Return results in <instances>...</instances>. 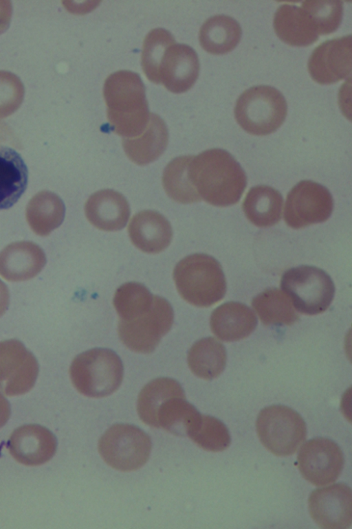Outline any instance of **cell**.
<instances>
[{
    "label": "cell",
    "mask_w": 352,
    "mask_h": 529,
    "mask_svg": "<svg viewBox=\"0 0 352 529\" xmlns=\"http://www.w3.org/2000/svg\"><path fill=\"white\" fill-rule=\"evenodd\" d=\"M188 173L200 198L214 206L236 203L247 185L240 164L223 149H209L193 156Z\"/></svg>",
    "instance_id": "6da1fadb"
},
{
    "label": "cell",
    "mask_w": 352,
    "mask_h": 529,
    "mask_svg": "<svg viewBox=\"0 0 352 529\" xmlns=\"http://www.w3.org/2000/svg\"><path fill=\"white\" fill-rule=\"evenodd\" d=\"M103 94L107 118L116 134L132 138L143 133L151 113L144 85L137 73L121 70L111 74L104 82Z\"/></svg>",
    "instance_id": "7a4b0ae2"
},
{
    "label": "cell",
    "mask_w": 352,
    "mask_h": 529,
    "mask_svg": "<svg viewBox=\"0 0 352 529\" xmlns=\"http://www.w3.org/2000/svg\"><path fill=\"white\" fill-rule=\"evenodd\" d=\"M180 295L188 303L207 307L220 301L226 292V281L219 262L204 254L181 260L173 271Z\"/></svg>",
    "instance_id": "3957f363"
},
{
    "label": "cell",
    "mask_w": 352,
    "mask_h": 529,
    "mask_svg": "<svg viewBox=\"0 0 352 529\" xmlns=\"http://www.w3.org/2000/svg\"><path fill=\"white\" fill-rule=\"evenodd\" d=\"M123 371L122 361L115 352L107 348H94L74 358L69 374L74 386L80 393L100 398L118 389Z\"/></svg>",
    "instance_id": "277c9868"
},
{
    "label": "cell",
    "mask_w": 352,
    "mask_h": 529,
    "mask_svg": "<svg viewBox=\"0 0 352 529\" xmlns=\"http://www.w3.org/2000/svg\"><path fill=\"white\" fill-rule=\"evenodd\" d=\"M287 112V105L283 94L267 85L246 89L237 99L234 107L238 124L254 135H266L276 131L283 123Z\"/></svg>",
    "instance_id": "5b68a950"
},
{
    "label": "cell",
    "mask_w": 352,
    "mask_h": 529,
    "mask_svg": "<svg viewBox=\"0 0 352 529\" xmlns=\"http://www.w3.org/2000/svg\"><path fill=\"white\" fill-rule=\"evenodd\" d=\"M280 286L294 307L306 315H316L326 311L335 293L330 276L313 266L303 265L287 270L282 276Z\"/></svg>",
    "instance_id": "8992f818"
},
{
    "label": "cell",
    "mask_w": 352,
    "mask_h": 529,
    "mask_svg": "<svg viewBox=\"0 0 352 529\" xmlns=\"http://www.w3.org/2000/svg\"><path fill=\"white\" fill-rule=\"evenodd\" d=\"M256 431L263 445L278 456L294 454L305 442V423L294 409L284 405L263 409L256 419Z\"/></svg>",
    "instance_id": "52a82bcc"
},
{
    "label": "cell",
    "mask_w": 352,
    "mask_h": 529,
    "mask_svg": "<svg viewBox=\"0 0 352 529\" xmlns=\"http://www.w3.org/2000/svg\"><path fill=\"white\" fill-rule=\"evenodd\" d=\"M151 450L150 437L138 427L129 424L112 425L98 442V451L104 462L122 471L142 467L147 462Z\"/></svg>",
    "instance_id": "ba28073f"
},
{
    "label": "cell",
    "mask_w": 352,
    "mask_h": 529,
    "mask_svg": "<svg viewBox=\"0 0 352 529\" xmlns=\"http://www.w3.org/2000/svg\"><path fill=\"white\" fill-rule=\"evenodd\" d=\"M174 313L164 297L154 295L151 307L136 317L118 324V335L130 350L141 353L152 352L162 337L171 328Z\"/></svg>",
    "instance_id": "9c48e42d"
},
{
    "label": "cell",
    "mask_w": 352,
    "mask_h": 529,
    "mask_svg": "<svg viewBox=\"0 0 352 529\" xmlns=\"http://www.w3.org/2000/svg\"><path fill=\"white\" fill-rule=\"evenodd\" d=\"M333 209V197L324 186L309 180L301 181L287 194L284 220L294 229L326 221Z\"/></svg>",
    "instance_id": "30bf717a"
},
{
    "label": "cell",
    "mask_w": 352,
    "mask_h": 529,
    "mask_svg": "<svg viewBox=\"0 0 352 529\" xmlns=\"http://www.w3.org/2000/svg\"><path fill=\"white\" fill-rule=\"evenodd\" d=\"M38 374V363L33 354L19 340L0 341V391L7 396L29 392Z\"/></svg>",
    "instance_id": "8fae6325"
},
{
    "label": "cell",
    "mask_w": 352,
    "mask_h": 529,
    "mask_svg": "<svg viewBox=\"0 0 352 529\" xmlns=\"http://www.w3.org/2000/svg\"><path fill=\"white\" fill-rule=\"evenodd\" d=\"M298 466L306 480L315 486H326L339 477L344 466V456L335 442L316 438L300 446Z\"/></svg>",
    "instance_id": "7c38bea8"
},
{
    "label": "cell",
    "mask_w": 352,
    "mask_h": 529,
    "mask_svg": "<svg viewBox=\"0 0 352 529\" xmlns=\"http://www.w3.org/2000/svg\"><path fill=\"white\" fill-rule=\"evenodd\" d=\"M314 521L322 528H348L352 523V493L345 484L318 488L309 498Z\"/></svg>",
    "instance_id": "4fadbf2b"
},
{
    "label": "cell",
    "mask_w": 352,
    "mask_h": 529,
    "mask_svg": "<svg viewBox=\"0 0 352 529\" xmlns=\"http://www.w3.org/2000/svg\"><path fill=\"white\" fill-rule=\"evenodd\" d=\"M351 63L349 34L326 41L316 47L309 57L308 69L314 81L329 85L350 76Z\"/></svg>",
    "instance_id": "5bb4252c"
},
{
    "label": "cell",
    "mask_w": 352,
    "mask_h": 529,
    "mask_svg": "<svg viewBox=\"0 0 352 529\" xmlns=\"http://www.w3.org/2000/svg\"><path fill=\"white\" fill-rule=\"evenodd\" d=\"M12 457L19 463L36 466L48 462L56 450V439L47 428L25 425L16 429L8 442Z\"/></svg>",
    "instance_id": "9a60e30c"
},
{
    "label": "cell",
    "mask_w": 352,
    "mask_h": 529,
    "mask_svg": "<svg viewBox=\"0 0 352 529\" xmlns=\"http://www.w3.org/2000/svg\"><path fill=\"white\" fill-rule=\"evenodd\" d=\"M199 63L197 53L190 46L174 43L168 47L160 71V83L173 93L190 89L198 78Z\"/></svg>",
    "instance_id": "2e32d148"
},
{
    "label": "cell",
    "mask_w": 352,
    "mask_h": 529,
    "mask_svg": "<svg viewBox=\"0 0 352 529\" xmlns=\"http://www.w3.org/2000/svg\"><path fill=\"white\" fill-rule=\"evenodd\" d=\"M133 244L140 250L157 254L170 243L173 232L170 223L161 214L144 210L135 214L128 226Z\"/></svg>",
    "instance_id": "e0dca14e"
},
{
    "label": "cell",
    "mask_w": 352,
    "mask_h": 529,
    "mask_svg": "<svg viewBox=\"0 0 352 529\" xmlns=\"http://www.w3.org/2000/svg\"><path fill=\"white\" fill-rule=\"evenodd\" d=\"M85 211L88 221L104 231H118L126 224L130 215L124 196L113 190H102L87 199Z\"/></svg>",
    "instance_id": "ac0fdd59"
},
{
    "label": "cell",
    "mask_w": 352,
    "mask_h": 529,
    "mask_svg": "<svg viewBox=\"0 0 352 529\" xmlns=\"http://www.w3.org/2000/svg\"><path fill=\"white\" fill-rule=\"evenodd\" d=\"M257 319L246 305L230 302L217 307L210 317L212 333L226 341H238L249 336L255 329Z\"/></svg>",
    "instance_id": "d6986e66"
},
{
    "label": "cell",
    "mask_w": 352,
    "mask_h": 529,
    "mask_svg": "<svg viewBox=\"0 0 352 529\" xmlns=\"http://www.w3.org/2000/svg\"><path fill=\"white\" fill-rule=\"evenodd\" d=\"M43 250L31 243L12 244L0 253V274L9 281H23L36 275L45 264Z\"/></svg>",
    "instance_id": "ffe728a7"
},
{
    "label": "cell",
    "mask_w": 352,
    "mask_h": 529,
    "mask_svg": "<svg viewBox=\"0 0 352 529\" xmlns=\"http://www.w3.org/2000/svg\"><path fill=\"white\" fill-rule=\"evenodd\" d=\"M28 169L14 148L0 145V210L12 207L25 192Z\"/></svg>",
    "instance_id": "44dd1931"
},
{
    "label": "cell",
    "mask_w": 352,
    "mask_h": 529,
    "mask_svg": "<svg viewBox=\"0 0 352 529\" xmlns=\"http://www.w3.org/2000/svg\"><path fill=\"white\" fill-rule=\"evenodd\" d=\"M168 139L164 120L151 113L148 124L140 135L124 138L122 145L127 157L138 165L148 164L157 159L165 150Z\"/></svg>",
    "instance_id": "7402d4cb"
},
{
    "label": "cell",
    "mask_w": 352,
    "mask_h": 529,
    "mask_svg": "<svg viewBox=\"0 0 352 529\" xmlns=\"http://www.w3.org/2000/svg\"><path fill=\"white\" fill-rule=\"evenodd\" d=\"M274 28L278 38L292 46H308L318 38L307 12L294 5H281L274 16Z\"/></svg>",
    "instance_id": "603a6c76"
},
{
    "label": "cell",
    "mask_w": 352,
    "mask_h": 529,
    "mask_svg": "<svg viewBox=\"0 0 352 529\" xmlns=\"http://www.w3.org/2000/svg\"><path fill=\"white\" fill-rule=\"evenodd\" d=\"M283 204V196L278 190L267 185H257L252 188L246 194L243 210L252 224L267 227L279 222Z\"/></svg>",
    "instance_id": "cb8c5ba5"
},
{
    "label": "cell",
    "mask_w": 352,
    "mask_h": 529,
    "mask_svg": "<svg viewBox=\"0 0 352 529\" xmlns=\"http://www.w3.org/2000/svg\"><path fill=\"white\" fill-rule=\"evenodd\" d=\"M239 23L232 17L219 14L208 19L201 27L199 42L206 52L223 54L232 51L241 37Z\"/></svg>",
    "instance_id": "d4e9b609"
},
{
    "label": "cell",
    "mask_w": 352,
    "mask_h": 529,
    "mask_svg": "<svg viewBox=\"0 0 352 529\" xmlns=\"http://www.w3.org/2000/svg\"><path fill=\"white\" fill-rule=\"evenodd\" d=\"M176 396H185V394L181 385L175 379L164 377L150 381L138 396L137 410L140 419L157 428L159 409L164 402Z\"/></svg>",
    "instance_id": "484cf974"
},
{
    "label": "cell",
    "mask_w": 352,
    "mask_h": 529,
    "mask_svg": "<svg viewBox=\"0 0 352 529\" xmlns=\"http://www.w3.org/2000/svg\"><path fill=\"white\" fill-rule=\"evenodd\" d=\"M226 363V351L223 345L212 337L195 342L188 353V364L197 376L211 380L219 376Z\"/></svg>",
    "instance_id": "4316f807"
},
{
    "label": "cell",
    "mask_w": 352,
    "mask_h": 529,
    "mask_svg": "<svg viewBox=\"0 0 352 529\" xmlns=\"http://www.w3.org/2000/svg\"><path fill=\"white\" fill-rule=\"evenodd\" d=\"M252 305L266 326L292 325L298 315L289 297L278 289H269L257 295Z\"/></svg>",
    "instance_id": "83f0119b"
},
{
    "label": "cell",
    "mask_w": 352,
    "mask_h": 529,
    "mask_svg": "<svg viewBox=\"0 0 352 529\" xmlns=\"http://www.w3.org/2000/svg\"><path fill=\"white\" fill-rule=\"evenodd\" d=\"M186 436L199 447L213 452L225 450L231 442L228 429L221 421L199 412L188 425Z\"/></svg>",
    "instance_id": "f1b7e54d"
},
{
    "label": "cell",
    "mask_w": 352,
    "mask_h": 529,
    "mask_svg": "<svg viewBox=\"0 0 352 529\" xmlns=\"http://www.w3.org/2000/svg\"><path fill=\"white\" fill-rule=\"evenodd\" d=\"M192 157H177L164 170V188L168 196L178 203H192L201 200L189 177L188 169Z\"/></svg>",
    "instance_id": "f546056e"
},
{
    "label": "cell",
    "mask_w": 352,
    "mask_h": 529,
    "mask_svg": "<svg viewBox=\"0 0 352 529\" xmlns=\"http://www.w3.org/2000/svg\"><path fill=\"white\" fill-rule=\"evenodd\" d=\"M154 295L143 284L130 282L122 284L116 291L113 305L120 320L132 319L148 311Z\"/></svg>",
    "instance_id": "4dcf8cb0"
},
{
    "label": "cell",
    "mask_w": 352,
    "mask_h": 529,
    "mask_svg": "<svg viewBox=\"0 0 352 529\" xmlns=\"http://www.w3.org/2000/svg\"><path fill=\"white\" fill-rule=\"evenodd\" d=\"M175 43L170 32L163 28L152 30L145 37L142 52V66L148 79L160 83V71L166 52Z\"/></svg>",
    "instance_id": "1f68e13d"
},
{
    "label": "cell",
    "mask_w": 352,
    "mask_h": 529,
    "mask_svg": "<svg viewBox=\"0 0 352 529\" xmlns=\"http://www.w3.org/2000/svg\"><path fill=\"white\" fill-rule=\"evenodd\" d=\"M197 409L185 396H176L164 402L157 415V427L176 435L186 436L187 427L198 413Z\"/></svg>",
    "instance_id": "d6a6232c"
},
{
    "label": "cell",
    "mask_w": 352,
    "mask_h": 529,
    "mask_svg": "<svg viewBox=\"0 0 352 529\" xmlns=\"http://www.w3.org/2000/svg\"><path fill=\"white\" fill-rule=\"evenodd\" d=\"M301 8L307 12L318 36L335 32L341 23L342 1H305Z\"/></svg>",
    "instance_id": "836d02e7"
},
{
    "label": "cell",
    "mask_w": 352,
    "mask_h": 529,
    "mask_svg": "<svg viewBox=\"0 0 352 529\" xmlns=\"http://www.w3.org/2000/svg\"><path fill=\"white\" fill-rule=\"evenodd\" d=\"M10 416V406L8 400L0 393V427L5 425Z\"/></svg>",
    "instance_id": "e575fe53"
},
{
    "label": "cell",
    "mask_w": 352,
    "mask_h": 529,
    "mask_svg": "<svg viewBox=\"0 0 352 529\" xmlns=\"http://www.w3.org/2000/svg\"><path fill=\"white\" fill-rule=\"evenodd\" d=\"M9 298L7 286L0 280V317L3 315L8 307Z\"/></svg>",
    "instance_id": "d590c367"
}]
</instances>
